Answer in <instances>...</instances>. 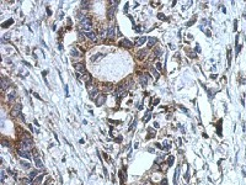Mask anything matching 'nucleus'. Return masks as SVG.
<instances>
[{
	"instance_id": "obj_1",
	"label": "nucleus",
	"mask_w": 246,
	"mask_h": 185,
	"mask_svg": "<svg viewBox=\"0 0 246 185\" xmlns=\"http://www.w3.org/2000/svg\"><path fill=\"white\" fill-rule=\"evenodd\" d=\"M80 25H81V28H83V30L90 32V28H91V20H90V17L84 16V19L80 21Z\"/></svg>"
},
{
	"instance_id": "obj_2",
	"label": "nucleus",
	"mask_w": 246,
	"mask_h": 185,
	"mask_svg": "<svg viewBox=\"0 0 246 185\" xmlns=\"http://www.w3.org/2000/svg\"><path fill=\"white\" fill-rule=\"evenodd\" d=\"M119 46H121V47H124V48H132V47H133V43H132L129 40L123 38V40L119 42Z\"/></svg>"
},
{
	"instance_id": "obj_3",
	"label": "nucleus",
	"mask_w": 246,
	"mask_h": 185,
	"mask_svg": "<svg viewBox=\"0 0 246 185\" xmlns=\"http://www.w3.org/2000/svg\"><path fill=\"white\" fill-rule=\"evenodd\" d=\"M106 36H107L108 38H114V26H110V27L107 28Z\"/></svg>"
},
{
	"instance_id": "obj_4",
	"label": "nucleus",
	"mask_w": 246,
	"mask_h": 185,
	"mask_svg": "<svg viewBox=\"0 0 246 185\" xmlns=\"http://www.w3.org/2000/svg\"><path fill=\"white\" fill-rule=\"evenodd\" d=\"M116 10H117V5H112L111 8H110V10H108V14H107L108 19H112V17L114 16V14H116Z\"/></svg>"
},
{
	"instance_id": "obj_5",
	"label": "nucleus",
	"mask_w": 246,
	"mask_h": 185,
	"mask_svg": "<svg viewBox=\"0 0 246 185\" xmlns=\"http://www.w3.org/2000/svg\"><path fill=\"white\" fill-rule=\"evenodd\" d=\"M75 69L78 70V72H80V73H85L86 70H85V66L83 64V63H76V64H74Z\"/></svg>"
},
{
	"instance_id": "obj_6",
	"label": "nucleus",
	"mask_w": 246,
	"mask_h": 185,
	"mask_svg": "<svg viewBox=\"0 0 246 185\" xmlns=\"http://www.w3.org/2000/svg\"><path fill=\"white\" fill-rule=\"evenodd\" d=\"M105 101H106V96H105V95H100V96L96 99V105L101 106V105L105 104Z\"/></svg>"
},
{
	"instance_id": "obj_7",
	"label": "nucleus",
	"mask_w": 246,
	"mask_h": 185,
	"mask_svg": "<svg viewBox=\"0 0 246 185\" xmlns=\"http://www.w3.org/2000/svg\"><path fill=\"white\" fill-rule=\"evenodd\" d=\"M19 155H21V157H24L26 159H31V153L26 152V151H20V149H19Z\"/></svg>"
},
{
	"instance_id": "obj_8",
	"label": "nucleus",
	"mask_w": 246,
	"mask_h": 185,
	"mask_svg": "<svg viewBox=\"0 0 246 185\" xmlns=\"http://www.w3.org/2000/svg\"><path fill=\"white\" fill-rule=\"evenodd\" d=\"M156 42H157V38H156V37H149V38H148V48L153 47Z\"/></svg>"
},
{
	"instance_id": "obj_9",
	"label": "nucleus",
	"mask_w": 246,
	"mask_h": 185,
	"mask_svg": "<svg viewBox=\"0 0 246 185\" xmlns=\"http://www.w3.org/2000/svg\"><path fill=\"white\" fill-rule=\"evenodd\" d=\"M86 37H88L90 41H96V33H95V32H92V31L86 32Z\"/></svg>"
},
{
	"instance_id": "obj_10",
	"label": "nucleus",
	"mask_w": 246,
	"mask_h": 185,
	"mask_svg": "<svg viewBox=\"0 0 246 185\" xmlns=\"http://www.w3.org/2000/svg\"><path fill=\"white\" fill-rule=\"evenodd\" d=\"M148 82H149V75L144 74V75H142V77H140V83H142L143 85H147V84H148Z\"/></svg>"
},
{
	"instance_id": "obj_11",
	"label": "nucleus",
	"mask_w": 246,
	"mask_h": 185,
	"mask_svg": "<svg viewBox=\"0 0 246 185\" xmlns=\"http://www.w3.org/2000/svg\"><path fill=\"white\" fill-rule=\"evenodd\" d=\"M145 41H147V37H139V38H137L135 45H137V46H142Z\"/></svg>"
},
{
	"instance_id": "obj_12",
	"label": "nucleus",
	"mask_w": 246,
	"mask_h": 185,
	"mask_svg": "<svg viewBox=\"0 0 246 185\" xmlns=\"http://www.w3.org/2000/svg\"><path fill=\"white\" fill-rule=\"evenodd\" d=\"M124 91H126V88H124V87H119L117 90H116V96H121Z\"/></svg>"
},
{
	"instance_id": "obj_13",
	"label": "nucleus",
	"mask_w": 246,
	"mask_h": 185,
	"mask_svg": "<svg viewBox=\"0 0 246 185\" xmlns=\"http://www.w3.org/2000/svg\"><path fill=\"white\" fill-rule=\"evenodd\" d=\"M34 160H36V165H37V168H41V169H42V168H43V163L38 159L37 155H34Z\"/></svg>"
},
{
	"instance_id": "obj_14",
	"label": "nucleus",
	"mask_w": 246,
	"mask_h": 185,
	"mask_svg": "<svg viewBox=\"0 0 246 185\" xmlns=\"http://www.w3.org/2000/svg\"><path fill=\"white\" fill-rule=\"evenodd\" d=\"M9 85H10V82H9L8 79H6V78H5V77H4V78H3V89L5 90L6 88H8V87H9Z\"/></svg>"
},
{
	"instance_id": "obj_15",
	"label": "nucleus",
	"mask_w": 246,
	"mask_h": 185,
	"mask_svg": "<svg viewBox=\"0 0 246 185\" xmlns=\"http://www.w3.org/2000/svg\"><path fill=\"white\" fill-rule=\"evenodd\" d=\"M97 92H98V89H97V88L92 89V90L90 91V98H91V99H93V98H95V96L97 95Z\"/></svg>"
},
{
	"instance_id": "obj_16",
	"label": "nucleus",
	"mask_w": 246,
	"mask_h": 185,
	"mask_svg": "<svg viewBox=\"0 0 246 185\" xmlns=\"http://www.w3.org/2000/svg\"><path fill=\"white\" fill-rule=\"evenodd\" d=\"M12 22H14V20H12V19H10V20H8V21H5V22L1 25V27H3V28H6L8 26H10Z\"/></svg>"
},
{
	"instance_id": "obj_17",
	"label": "nucleus",
	"mask_w": 246,
	"mask_h": 185,
	"mask_svg": "<svg viewBox=\"0 0 246 185\" xmlns=\"http://www.w3.org/2000/svg\"><path fill=\"white\" fill-rule=\"evenodd\" d=\"M21 110V105H16V109L15 110H12V116H17V113H19V111Z\"/></svg>"
},
{
	"instance_id": "obj_18",
	"label": "nucleus",
	"mask_w": 246,
	"mask_h": 185,
	"mask_svg": "<svg viewBox=\"0 0 246 185\" xmlns=\"http://www.w3.org/2000/svg\"><path fill=\"white\" fill-rule=\"evenodd\" d=\"M147 54V49H142V51H139L138 53H137V56L139 57V58H144V56Z\"/></svg>"
},
{
	"instance_id": "obj_19",
	"label": "nucleus",
	"mask_w": 246,
	"mask_h": 185,
	"mask_svg": "<svg viewBox=\"0 0 246 185\" xmlns=\"http://www.w3.org/2000/svg\"><path fill=\"white\" fill-rule=\"evenodd\" d=\"M150 72L153 73V75H154V77L156 78V79H157V78H159V73L156 72V69H155L154 67H150Z\"/></svg>"
},
{
	"instance_id": "obj_20",
	"label": "nucleus",
	"mask_w": 246,
	"mask_h": 185,
	"mask_svg": "<svg viewBox=\"0 0 246 185\" xmlns=\"http://www.w3.org/2000/svg\"><path fill=\"white\" fill-rule=\"evenodd\" d=\"M71 56H73V57H81V54L79 53V52L76 51L75 48H73V49H71Z\"/></svg>"
},
{
	"instance_id": "obj_21",
	"label": "nucleus",
	"mask_w": 246,
	"mask_h": 185,
	"mask_svg": "<svg viewBox=\"0 0 246 185\" xmlns=\"http://www.w3.org/2000/svg\"><path fill=\"white\" fill-rule=\"evenodd\" d=\"M81 6H83V9H89L90 3L89 1H81Z\"/></svg>"
},
{
	"instance_id": "obj_22",
	"label": "nucleus",
	"mask_w": 246,
	"mask_h": 185,
	"mask_svg": "<svg viewBox=\"0 0 246 185\" xmlns=\"http://www.w3.org/2000/svg\"><path fill=\"white\" fill-rule=\"evenodd\" d=\"M15 95H16V92H15V91H12L11 94H9V100H10V101H12L14 99H15Z\"/></svg>"
},
{
	"instance_id": "obj_23",
	"label": "nucleus",
	"mask_w": 246,
	"mask_h": 185,
	"mask_svg": "<svg viewBox=\"0 0 246 185\" xmlns=\"http://www.w3.org/2000/svg\"><path fill=\"white\" fill-rule=\"evenodd\" d=\"M20 164L22 165L24 168H26V169H27V168H30V164H28V163H26V162H22V160H20Z\"/></svg>"
},
{
	"instance_id": "obj_24",
	"label": "nucleus",
	"mask_w": 246,
	"mask_h": 185,
	"mask_svg": "<svg viewBox=\"0 0 246 185\" xmlns=\"http://www.w3.org/2000/svg\"><path fill=\"white\" fill-rule=\"evenodd\" d=\"M36 175H37V172H31L30 174H28V178H30V179H33Z\"/></svg>"
},
{
	"instance_id": "obj_25",
	"label": "nucleus",
	"mask_w": 246,
	"mask_h": 185,
	"mask_svg": "<svg viewBox=\"0 0 246 185\" xmlns=\"http://www.w3.org/2000/svg\"><path fill=\"white\" fill-rule=\"evenodd\" d=\"M178 173H180V168L176 169V172H175V183L177 181V178H178Z\"/></svg>"
},
{
	"instance_id": "obj_26",
	"label": "nucleus",
	"mask_w": 246,
	"mask_h": 185,
	"mask_svg": "<svg viewBox=\"0 0 246 185\" xmlns=\"http://www.w3.org/2000/svg\"><path fill=\"white\" fill-rule=\"evenodd\" d=\"M91 83H92V80H91V78H90V79H89L88 82H86V87H88V89H89V88H91Z\"/></svg>"
},
{
	"instance_id": "obj_27",
	"label": "nucleus",
	"mask_w": 246,
	"mask_h": 185,
	"mask_svg": "<svg viewBox=\"0 0 246 185\" xmlns=\"http://www.w3.org/2000/svg\"><path fill=\"white\" fill-rule=\"evenodd\" d=\"M100 57H102V54H95L92 57V61H96L97 58H100Z\"/></svg>"
},
{
	"instance_id": "obj_28",
	"label": "nucleus",
	"mask_w": 246,
	"mask_h": 185,
	"mask_svg": "<svg viewBox=\"0 0 246 185\" xmlns=\"http://www.w3.org/2000/svg\"><path fill=\"white\" fill-rule=\"evenodd\" d=\"M172 163H173V157L171 155V157L169 158V165H172Z\"/></svg>"
},
{
	"instance_id": "obj_29",
	"label": "nucleus",
	"mask_w": 246,
	"mask_h": 185,
	"mask_svg": "<svg viewBox=\"0 0 246 185\" xmlns=\"http://www.w3.org/2000/svg\"><path fill=\"white\" fill-rule=\"evenodd\" d=\"M161 185H167V179H162V181H161Z\"/></svg>"
},
{
	"instance_id": "obj_30",
	"label": "nucleus",
	"mask_w": 246,
	"mask_h": 185,
	"mask_svg": "<svg viewBox=\"0 0 246 185\" xmlns=\"http://www.w3.org/2000/svg\"><path fill=\"white\" fill-rule=\"evenodd\" d=\"M42 179H43V175H39V176L37 178V181H38V183H41V181H42Z\"/></svg>"
},
{
	"instance_id": "obj_31",
	"label": "nucleus",
	"mask_w": 246,
	"mask_h": 185,
	"mask_svg": "<svg viewBox=\"0 0 246 185\" xmlns=\"http://www.w3.org/2000/svg\"><path fill=\"white\" fill-rule=\"evenodd\" d=\"M159 19H160V20H165V16L162 15V14H159Z\"/></svg>"
},
{
	"instance_id": "obj_32",
	"label": "nucleus",
	"mask_w": 246,
	"mask_h": 185,
	"mask_svg": "<svg viewBox=\"0 0 246 185\" xmlns=\"http://www.w3.org/2000/svg\"><path fill=\"white\" fill-rule=\"evenodd\" d=\"M193 22H194V19H193V20H191V21H190V22H188V24H187V26H191V25H192Z\"/></svg>"
},
{
	"instance_id": "obj_33",
	"label": "nucleus",
	"mask_w": 246,
	"mask_h": 185,
	"mask_svg": "<svg viewBox=\"0 0 246 185\" xmlns=\"http://www.w3.org/2000/svg\"><path fill=\"white\" fill-rule=\"evenodd\" d=\"M159 101H160V100H159V99H156V100L154 101V105H157V104H159Z\"/></svg>"
}]
</instances>
